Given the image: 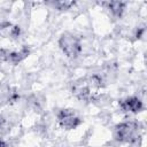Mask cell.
Returning a JSON list of instances; mask_svg holds the SVG:
<instances>
[{"label":"cell","mask_w":147,"mask_h":147,"mask_svg":"<svg viewBox=\"0 0 147 147\" xmlns=\"http://www.w3.org/2000/svg\"><path fill=\"white\" fill-rule=\"evenodd\" d=\"M61 47L68 54V56H75L79 52V44L74 37H62Z\"/></svg>","instance_id":"6da1fadb"}]
</instances>
